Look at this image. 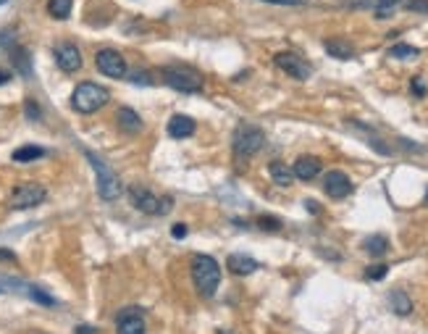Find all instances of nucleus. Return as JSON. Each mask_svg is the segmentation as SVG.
<instances>
[{"instance_id":"obj_1","label":"nucleus","mask_w":428,"mask_h":334,"mask_svg":"<svg viewBox=\"0 0 428 334\" xmlns=\"http://www.w3.org/2000/svg\"><path fill=\"white\" fill-rule=\"evenodd\" d=\"M160 79L166 87L176 92H202L205 87V77L202 71L190 66V63H171V66H163L160 69Z\"/></svg>"},{"instance_id":"obj_2","label":"nucleus","mask_w":428,"mask_h":334,"mask_svg":"<svg viewBox=\"0 0 428 334\" xmlns=\"http://www.w3.org/2000/svg\"><path fill=\"white\" fill-rule=\"evenodd\" d=\"M192 282H195V290H197L202 297H213L216 290L221 284V266L213 255H202L197 253L190 264Z\"/></svg>"},{"instance_id":"obj_3","label":"nucleus","mask_w":428,"mask_h":334,"mask_svg":"<svg viewBox=\"0 0 428 334\" xmlns=\"http://www.w3.org/2000/svg\"><path fill=\"white\" fill-rule=\"evenodd\" d=\"M110 92L103 87V84H95V82H82L77 84V90L71 92V108L77 113H98L103 105H108Z\"/></svg>"},{"instance_id":"obj_4","label":"nucleus","mask_w":428,"mask_h":334,"mask_svg":"<svg viewBox=\"0 0 428 334\" xmlns=\"http://www.w3.org/2000/svg\"><path fill=\"white\" fill-rule=\"evenodd\" d=\"M266 145V132L255 127V124H239L237 132H234V140H231V148H234V155L237 161H247L252 155H258Z\"/></svg>"},{"instance_id":"obj_5","label":"nucleus","mask_w":428,"mask_h":334,"mask_svg":"<svg viewBox=\"0 0 428 334\" xmlns=\"http://www.w3.org/2000/svg\"><path fill=\"white\" fill-rule=\"evenodd\" d=\"M84 155H87V161H90V166L95 169V179H98V195L103 198L105 203L116 200L121 195V179L119 174L110 169L108 163L103 161L100 155H95V153L84 150Z\"/></svg>"},{"instance_id":"obj_6","label":"nucleus","mask_w":428,"mask_h":334,"mask_svg":"<svg viewBox=\"0 0 428 334\" xmlns=\"http://www.w3.org/2000/svg\"><path fill=\"white\" fill-rule=\"evenodd\" d=\"M129 203L137 208V211L148 213V216H166V213L174 208V198L169 195H153L148 187H140V184H134L129 187Z\"/></svg>"},{"instance_id":"obj_7","label":"nucleus","mask_w":428,"mask_h":334,"mask_svg":"<svg viewBox=\"0 0 428 334\" xmlns=\"http://www.w3.org/2000/svg\"><path fill=\"white\" fill-rule=\"evenodd\" d=\"M95 66H98L100 74H105L108 79H124L129 69H127V61L119 51L113 48H103V51L95 53Z\"/></svg>"},{"instance_id":"obj_8","label":"nucleus","mask_w":428,"mask_h":334,"mask_svg":"<svg viewBox=\"0 0 428 334\" xmlns=\"http://www.w3.org/2000/svg\"><path fill=\"white\" fill-rule=\"evenodd\" d=\"M48 198V190L42 187V184H19L13 193H11V208H16V211H27V208H34V205H40L45 203Z\"/></svg>"},{"instance_id":"obj_9","label":"nucleus","mask_w":428,"mask_h":334,"mask_svg":"<svg viewBox=\"0 0 428 334\" xmlns=\"http://www.w3.org/2000/svg\"><path fill=\"white\" fill-rule=\"evenodd\" d=\"M273 63L279 66L287 77H292V79H308L310 74H313V69H310V63L302 58V56H297V53L292 51H281L273 56Z\"/></svg>"},{"instance_id":"obj_10","label":"nucleus","mask_w":428,"mask_h":334,"mask_svg":"<svg viewBox=\"0 0 428 334\" xmlns=\"http://www.w3.org/2000/svg\"><path fill=\"white\" fill-rule=\"evenodd\" d=\"M53 56H56L58 69L66 71V74H74V71L82 69V53L74 42H58L56 51H53Z\"/></svg>"},{"instance_id":"obj_11","label":"nucleus","mask_w":428,"mask_h":334,"mask_svg":"<svg viewBox=\"0 0 428 334\" xmlns=\"http://www.w3.org/2000/svg\"><path fill=\"white\" fill-rule=\"evenodd\" d=\"M323 190H326V195L334 198V200H344V198L352 195L355 184H352V179H349L344 172H329L323 176Z\"/></svg>"},{"instance_id":"obj_12","label":"nucleus","mask_w":428,"mask_h":334,"mask_svg":"<svg viewBox=\"0 0 428 334\" xmlns=\"http://www.w3.org/2000/svg\"><path fill=\"white\" fill-rule=\"evenodd\" d=\"M116 334H145V316L140 308H124L116 316Z\"/></svg>"},{"instance_id":"obj_13","label":"nucleus","mask_w":428,"mask_h":334,"mask_svg":"<svg viewBox=\"0 0 428 334\" xmlns=\"http://www.w3.org/2000/svg\"><path fill=\"white\" fill-rule=\"evenodd\" d=\"M292 172H294V179H299V182H313L323 172V161L316 155H299L292 166Z\"/></svg>"},{"instance_id":"obj_14","label":"nucleus","mask_w":428,"mask_h":334,"mask_svg":"<svg viewBox=\"0 0 428 334\" xmlns=\"http://www.w3.org/2000/svg\"><path fill=\"white\" fill-rule=\"evenodd\" d=\"M3 48L8 51V58H11V63H13V69L19 71L21 77L24 79H30L32 77V56H30V51L24 48V45H11V42H3Z\"/></svg>"},{"instance_id":"obj_15","label":"nucleus","mask_w":428,"mask_h":334,"mask_svg":"<svg viewBox=\"0 0 428 334\" xmlns=\"http://www.w3.org/2000/svg\"><path fill=\"white\" fill-rule=\"evenodd\" d=\"M197 132V122L192 116H184V113H176L169 119V134L174 140H187Z\"/></svg>"},{"instance_id":"obj_16","label":"nucleus","mask_w":428,"mask_h":334,"mask_svg":"<svg viewBox=\"0 0 428 334\" xmlns=\"http://www.w3.org/2000/svg\"><path fill=\"white\" fill-rule=\"evenodd\" d=\"M258 261L252 258V255H245V253H231L229 258H226V269H229V274H234V276H247V274H255L258 271Z\"/></svg>"},{"instance_id":"obj_17","label":"nucleus","mask_w":428,"mask_h":334,"mask_svg":"<svg viewBox=\"0 0 428 334\" xmlns=\"http://www.w3.org/2000/svg\"><path fill=\"white\" fill-rule=\"evenodd\" d=\"M116 124H119L121 132H127V134H140L142 127H145L140 119V113L131 111L129 105H121L119 111H116Z\"/></svg>"},{"instance_id":"obj_18","label":"nucleus","mask_w":428,"mask_h":334,"mask_svg":"<svg viewBox=\"0 0 428 334\" xmlns=\"http://www.w3.org/2000/svg\"><path fill=\"white\" fill-rule=\"evenodd\" d=\"M323 48H326V53H329L331 58H339V61H349V58H355V48H352L347 40L331 37V40L323 42Z\"/></svg>"},{"instance_id":"obj_19","label":"nucleus","mask_w":428,"mask_h":334,"mask_svg":"<svg viewBox=\"0 0 428 334\" xmlns=\"http://www.w3.org/2000/svg\"><path fill=\"white\" fill-rule=\"evenodd\" d=\"M268 174L271 179H273V184H279V187H289V184L294 182V172H292V166H287L284 161H271Z\"/></svg>"},{"instance_id":"obj_20","label":"nucleus","mask_w":428,"mask_h":334,"mask_svg":"<svg viewBox=\"0 0 428 334\" xmlns=\"http://www.w3.org/2000/svg\"><path fill=\"white\" fill-rule=\"evenodd\" d=\"M363 250L373 255V258H381L384 253H389V240L384 234H370V237L363 240Z\"/></svg>"},{"instance_id":"obj_21","label":"nucleus","mask_w":428,"mask_h":334,"mask_svg":"<svg viewBox=\"0 0 428 334\" xmlns=\"http://www.w3.org/2000/svg\"><path fill=\"white\" fill-rule=\"evenodd\" d=\"M389 308L397 316H410L413 314V300L402 290H394V293H389Z\"/></svg>"},{"instance_id":"obj_22","label":"nucleus","mask_w":428,"mask_h":334,"mask_svg":"<svg viewBox=\"0 0 428 334\" xmlns=\"http://www.w3.org/2000/svg\"><path fill=\"white\" fill-rule=\"evenodd\" d=\"M42 155H45V148H40V145H24V148H19V150H13V161L30 163V161L42 158Z\"/></svg>"},{"instance_id":"obj_23","label":"nucleus","mask_w":428,"mask_h":334,"mask_svg":"<svg viewBox=\"0 0 428 334\" xmlns=\"http://www.w3.org/2000/svg\"><path fill=\"white\" fill-rule=\"evenodd\" d=\"M71 8H74V0H48V13L58 21L69 19Z\"/></svg>"},{"instance_id":"obj_24","label":"nucleus","mask_w":428,"mask_h":334,"mask_svg":"<svg viewBox=\"0 0 428 334\" xmlns=\"http://www.w3.org/2000/svg\"><path fill=\"white\" fill-rule=\"evenodd\" d=\"M389 56H391V58H399V61H402V58H418L420 51H418V48H410V45H402V42H399V45H391Z\"/></svg>"},{"instance_id":"obj_25","label":"nucleus","mask_w":428,"mask_h":334,"mask_svg":"<svg viewBox=\"0 0 428 334\" xmlns=\"http://www.w3.org/2000/svg\"><path fill=\"white\" fill-rule=\"evenodd\" d=\"M397 6L399 0H376V16H379V19H389Z\"/></svg>"},{"instance_id":"obj_26","label":"nucleus","mask_w":428,"mask_h":334,"mask_svg":"<svg viewBox=\"0 0 428 334\" xmlns=\"http://www.w3.org/2000/svg\"><path fill=\"white\" fill-rule=\"evenodd\" d=\"M127 79H129L131 84H140V87H150V84H153V77H150L145 69H137L131 71V74H127Z\"/></svg>"},{"instance_id":"obj_27","label":"nucleus","mask_w":428,"mask_h":334,"mask_svg":"<svg viewBox=\"0 0 428 334\" xmlns=\"http://www.w3.org/2000/svg\"><path fill=\"white\" fill-rule=\"evenodd\" d=\"M387 274H389V266H387V264L368 266V269H365V279H368V282H381V279H384Z\"/></svg>"},{"instance_id":"obj_28","label":"nucleus","mask_w":428,"mask_h":334,"mask_svg":"<svg viewBox=\"0 0 428 334\" xmlns=\"http://www.w3.org/2000/svg\"><path fill=\"white\" fill-rule=\"evenodd\" d=\"M258 226L263 232H279L281 229V221L279 219H273V216H260L258 219Z\"/></svg>"},{"instance_id":"obj_29","label":"nucleus","mask_w":428,"mask_h":334,"mask_svg":"<svg viewBox=\"0 0 428 334\" xmlns=\"http://www.w3.org/2000/svg\"><path fill=\"white\" fill-rule=\"evenodd\" d=\"M24 113H27V119H30V122H40L42 119V111H40V105H37V101L24 103Z\"/></svg>"},{"instance_id":"obj_30","label":"nucleus","mask_w":428,"mask_h":334,"mask_svg":"<svg viewBox=\"0 0 428 334\" xmlns=\"http://www.w3.org/2000/svg\"><path fill=\"white\" fill-rule=\"evenodd\" d=\"M27 293H30V297H32V300H37V303L56 305V300H53V297H48V295L42 293V290H37V287H27Z\"/></svg>"},{"instance_id":"obj_31","label":"nucleus","mask_w":428,"mask_h":334,"mask_svg":"<svg viewBox=\"0 0 428 334\" xmlns=\"http://www.w3.org/2000/svg\"><path fill=\"white\" fill-rule=\"evenodd\" d=\"M410 92H413V95H415V98H426V92H428L426 82L420 79V77H415V79L410 82Z\"/></svg>"},{"instance_id":"obj_32","label":"nucleus","mask_w":428,"mask_h":334,"mask_svg":"<svg viewBox=\"0 0 428 334\" xmlns=\"http://www.w3.org/2000/svg\"><path fill=\"white\" fill-rule=\"evenodd\" d=\"M405 8L413 11V13H428V0H408Z\"/></svg>"},{"instance_id":"obj_33","label":"nucleus","mask_w":428,"mask_h":334,"mask_svg":"<svg viewBox=\"0 0 428 334\" xmlns=\"http://www.w3.org/2000/svg\"><path fill=\"white\" fill-rule=\"evenodd\" d=\"M171 234H174V240H184V237H187V226H184V224H174V226H171Z\"/></svg>"},{"instance_id":"obj_34","label":"nucleus","mask_w":428,"mask_h":334,"mask_svg":"<svg viewBox=\"0 0 428 334\" xmlns=\"http://www.w3.org/2000/svg\"><path fill=\"white\" fill-rule=\"evenodd\" d=\"M263 3H273V6H305V0H263Z\"/></svg>"},{"instance_id":"obj_35","label":"nucleus","mask_w":428,"mask_h":334,"mask_svg":"<svg viewBox=\"0 0 428 334\" xmlns=\"http://www.w3.org/2000/svg\"><path fill=\"white\" fill-rule=\"evenodd\" d=\"M305 208H308L313 216H318L320 213V203H316V200H305Z\"/></svg>"},{"instance_id":"obj_36","label":"nucleus","mask_w":428,"mask_h":334,"mask_svg":"<svg viewBox=\"0 0 428 334\" xmlns=\"http://www.w3.org/2000/svg\"><path fill=\"white\" fill-rule=\"evenodd\" d=\"M74 334H98V329H95V326H77Z\"/></svg>"},{"instance_id":"obj_37","label":"nucleus","mask_w":428,"mask_h":334,"mask_svg":"<svg viewBox=\"0 0 428 334\" xmlns=\"http://www.w3.org/2000/svg\"><path fill=\"white\" fill-rule=\"evenodd\" d=\"M0 261H16V255L11 253V250H0Z\"/></svg>"},{"instance_id":"obj_38","label":"nucleus","mask_w":428,"mask_h":334,"mask_svg":"<svg viewBox=\"0 0 428 334\" xmlns=\"http://www.w3.org/2000/svg\"><path fill=\"white\" fill-rule=\"evenodd\" d=\"M8 79H11V71L0 69V84H8Z\"/></svg>"},{"instance_id":"obj_39","label":"nucleus","mask_w":428,"mask_h":334,"mask_svg":"<svg viewBox=\"0 0 428 334\" xmlns=\"http://www.w3.org/2000/svg\"><path fill=\"white\" fill-rule=\"evenodd\" d=\"M423 203H426V205H428V190H426V198H423Z\"/></svg>"},{"instance_id":"obj_40","label":"nucleus","mask_w":428,"mask_h":334,"mask_svg":"<svg viewBox=\"0 0 428 334\" xmlns=\"http://www.w3.org/2000/svg\"><path fill=\"white\" fill-rule=\"evenodd\" d=\"M219 334H231V332H219Z\"/></svg>"},{"instance_id":"obj_41","label":"nucleus","mask_w":428,"mask_h":334,"mask_svg":"<svg viewBox=\"0 0 428 334\" xmlns=\"http://www.w3.org/2000/svg\"><path fill=\"white\" fill-rule=\"evenodd\" d=\"M3 3H6V0H0V6H3Z\"/></svg>"}]
</instances>
